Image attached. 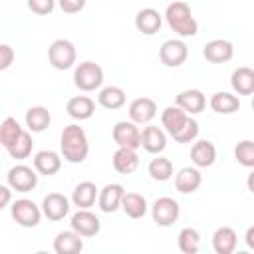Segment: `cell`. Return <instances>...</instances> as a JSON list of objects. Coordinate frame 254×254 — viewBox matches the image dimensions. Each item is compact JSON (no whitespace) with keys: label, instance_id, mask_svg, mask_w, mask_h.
<instances>
[{"label":"cell","instance_id":"26","mask_svg":"<svg viewBox=\"0 0 254 254\" xmlns=\"http://www.w3.org/2000/svg\"><path fill=\"white\" fill-rule=\"evenodd\" d=\"M99 196V189L95 187V183L91 181H81L79 185H75L73 192H71V202L77 206V208H89L95 204Z\"/></svg>","mask_w":254,"mask_h":254},{"label":"cell","instance_id":"3","mask_svg":"<svg viewBox=\"0 0 254 254\" xmlns=\"http://www.w3.org/2000/svg\"><path fill=\"white\" fill-rule=\"evenodd\" d=\"M73 83L79 91H95L103 83V69L95 62H81L73 69Z\"/></svg>","mask_w":254,"mask_h":254},{"label":"cell","instance_id":"41","mask_svg":"<svg viewBox=\"0 0 254 254\" xmlns=\"http://www.w3.org/2000/svg\"><path fill=\"white\" fill-rule=\"evenodd\" d=\"M10 189H12V187H10L8 183L0 187V208H6V206H8V202H10V196H12Z\"/></svg>","mask_w":254,"mask_h":254},{"label":"cell","instance_id":"18","mask_svg":"<svg viewBox=\"0 0 254 254\" xmlns=\"http://www.w3.org/2000/svg\"><path fill=\"white\" fill-rule=\"evenodd\" d=\"M141 147L147 151V153H153V155H159L165 151L167 147V135L161 127L157 125H147L141 133Z\"/></svg>","mask_w":254,"mask_h":254},{"label":"cell","instance_id":"32","mask_svg":"<svg viewBox=\"0 0 254 254\" xmlns=\"http://www.w3.org/2000/svg\"><path fill=\"white\" fill-rule=\"evenodd\" d=\"M147 171H149L151 179H153V181H159V183L169 181V179L173 177V173H175L171 159L161 157V155H159V157H155V159H151V163H149Z\"/></svg>","mask_w":254,"mask_h":254},{"label":"cell","instance_id":"29","mask_svg":"<svg viewBox=\"0 0 254 254\" xmlns=\"http://www.w3.org/2000/svg\"><path fill=\"white\" fill-rule=\"evenodd\" d=\"M52 123V113L44 105H34L26 111V127L32 133H42L50 127Z\"/></svg>","mask_w":254,"mask_h":254},{"label":"cell","instance_id":"17","mask_svg":"<svg viewBox=\"0 0 254 254\" xmlns=\"http://www.w3.org/2000/svg\"><path fill=\"white\" fill-rule=\"evenodd\" d=\"M200 185H202V175H200L198 167H183L175 175V187L183 194H190V192L198 190Z\"/></svg>","mask_w":254,"mask_h":254},{"label":"cell","instance_id":"14","mask_svg":"<svg viewBox=\"0 0 254 254\" xmlns=\"http://www.w3.org/2000/svg\"><path fill=\"white\" fill-rule=\"evenodd\" d=\"M202 56L206 62L210 64H226L232 60L234 56V46L228 42V40H222V38H216V40H210L206 42L204 50H202Z\"/></svg>","mask_w":254,"mask_h":254},{"label":"cell","instance_id":"40","mask_svg":"<svg viewBox=\"0 0 254 254\" xmlns=\"http://www.w3.org/2000/svg\"><path fill=\"white\" fill-rule=\"evenodd\" d=\"M14 58H16L14 50H12L8 44H2V46H0V69H2V71L8 69V67L14 64Z\"/></svg>","mask_w":254,"mask_h":254},{"label":"cell","instance_id":"39","mask_svg":"<svg viewBox=\"0 0 254 254\" xmlns=\"http://www.w3.org/2000/svg\"><path fill=\"white\" fill-rule=\"evenodd\" d=\"M87 0H58V6L65 12V14H77L85 8Z\"/></svg>","mask_w":254,"mask_h":254},{"label":"cell","instance_id":"36","mask_svg":"<svg viewBox=\"0 0 254 254\" xmlns=\"http://www.w3.org/2000/svg\"><path fill=\"white\" fill-rule=\"evenodd\" d=\"M234 159L248 169H254V141L244 139L240 143H236L234 147Z\"/></svg>","mask_w":254,"mask_h":254},{"label":"cell","instance_id":"43","mask_svg":"<svg viewBox=\"0 0 254 254\" xmlns=\"http://www.w3.org/2000/svg\"><path fill=\"white\" fill-rule=\"evenodd\" d=\"M246 187H248V190L254 194V169L250 171V175H248V179H246Z\"/></svg>","mask_w":254,"mask_h":254},{"label":"cell","instance_id":"44","mask_svg":"<svg viewBox=\"0 0 254 254\" xmlns=\"http://www.w3.org/2000/svg\"><path fill=\"white\" fill-rule=\"evenodd\" d=\"M252 109H254V97H252Z\"/></svg>","mask_w":254,"mask_h":254},{"label":"cell","instance_id":"34","mask_svg":"<svg viewBox=\"0 0 254 254\" xmlns=\"http://www.w3.org/2000/svg\"><path fill=\"white\" fill-rule=\"evenodd\" d=\"M24 133V129L20 127V123L14 117H6L0 125V143L4 149L12 147V143H16V139Z\"/></svg>","mask_w":254,"mask_h":254},{"label":"cell","instance_id":"4","mask_svg":"<svg viewBox=\"0 0 254 254\" xmlns=\"http://www.w3.org/2000/svg\"><path fill=\"white\" fill-rule=\"evenodd\" d=\"M75 58H77V52H75V46H73L69 40L58 38V40H54L52 46L48 48V60H50L52 67H56V69H60V71L73 67Z\"/></svg>","mask_w":254,"mask_h":254},{"label":"cell","instance_id":"12","mask_svg":"<svg viewBox=\"0 0 254 254\" xmlns=\"http://www.w3.org/2000/svg\"><path fill=\"white\" fill-rule=\"evenodd\" d=\"M123 194H125V189L119 185V183H109L105 185L101 190H99V196H97V206L101 212H115L121 208V200H123Z\"/></svg>","mask_w":254,"mask_h":254},{"label":"cell","instance_id":"21","mask_svg":"<svg viewBox=\"0 0 254 254\" xmlns=\"http://www.w3.org/2000/svg\"><path fill=\"white\" fill-rule=\"evenodd\" d=\"M65 111L71 119L75 121H85L95 113V101L87 95H75L71 99H67L65 103Z\"/></svg>","mask_w":254,"mask_h":254},{"label":"cell","instance_id":"25","mask_svg":"<svg viewBox=\"0 0 254 254\" xmlns=\"http://www.w3.org/2000/svg\"><path fill=\"white\" fill-rule=\"evenodd\" d=\"M230 85L236 95H254V69L252 67H236L230 75Z\"/></svg>","mask_w":254,"mask_h":254},{"label":"cell","instance_id":"30","mask_svg":"<svg viewBox=\"0 0 254 254\" xmlns=\"http://www.w3.org/2000/svg\"><path fill=\"white\" fill-rule=\"evenodd\" d=\"M121 208L123 212L129 216V218H143L149 210V204H147V198L139 192H125L123 194V200H121Z\"/></svg>","mask_w":254,"mask_h":254},{"label":"cell","instance_id":"5","mask_svg":"<svg viewBox=\"0 0 254 254\" xmlns=\"http://www.w3.org/2000/svg\"><path fill=\"white\" fill-rule=\"evenodd\" d=\"M10 214H12V218H14L16 224H20L24 228H34V226L40 224L44 212H42V208L34 200H30V198H18V200L12 202Z\"/></svg>","mask_w":254,"mask_h":254},{"label":"cell","instance_id":"11","mask_svg":"<svg viewBox=\"0 0 254 254\" xmlns=\"http://www.w3.org/2000/svg\"><path fill=\"white\" fill-rule=\"evenodd\" d=\"M157 115V103L151 97H137L129 103V119L137 125H149Z\"/></svg>","mask_w":254,"mask_h":254},{"label":"cell","instance_id":"31","mask_svg":"<svg viewBox=\"0 0 254 254\" xmlns=\"http://www.w3.org/2000/svg\"><path fill=\"white\" fill-rule=\"evenodd\" d=\"M127 101V95L125 91L119 87V85H107L103 89H99V95H97V103L105 109H121Z\"/></svg>","mask_w":254,"mask_h":254},{"label":"cell","instance_id":"19","mask_svg":"<svg viewBox=\"0 0 254 254\" xmlns=\"http://www.w3.org/2000/svg\"><path fill=\"white\" fill-rule=\"evenodd\" d=\"M190 161L194 167L198 169H206V167H212L214 161H216V147L214 143L206 141V139H200L192 145L190 149Z\"/></svg>","mask_w":254,"mask_h":254},{"label":"cell","instance_id":"22","mask_svg":"<svg viewBox=\"0 0 254 254\" xmlns=\"http://www.w3.org/2000/svg\"><path fill=\"white\" fill-rule=\"evenodd\" d=\"M34 169H36L40 175H44V177L56 175V173L62 169V157H60V153L50 151V149L38 151V153L34 155Z\"/></svg>","mask_w":254,"mask_h":254},{"label":"cell","instance_id":"24","mask_svg":"<svg viewBox=\"0 0 254 254\" xmlns=\"http://www.w3.org/2000/svg\"><path fill=\"white\" fill-rule=\"evenodd\" d=\"M175 103L181 109H185L189 115H194V113H200L206 107V97H204V93L200 89H183L177 95Z\"/></svg>","mask_w":254,"mask_h":254},{"label":"cell","instance_id":"28","mask_svg":"<svg viewBox=\"0 0 254 254\" xmlns=\"http://www.w3.org/2000/svg\"><path fill=\"white\" fill-rule=\"evenodd\" d=\"M208 105H210V109H212L214 113L230 115V113H236V111L240 109V99H238V95H234V93L216 91V93H212Z\"/></svg>","mask_w":254,"mask_h":254},{"label":"cell","instance_id":"9","mask_svg":"<svg viewBox=\"0 0 254 254\" xmlns=\"http://www.w3.org/2000/svg\"><path fill=\"white\" fill-rule=\"evenodd\" d=\"M187 58H189V48L179 38L163 42V46L159 50V60L167 67H179V65H183L187 62Z\"/></svg>","mask_w":254,"mask_h":254},{"label":"cell","instance_id":"42","mask_svg":"<svg viewBox=\"0 0 254 254\" xmlns=\"http://www.w3.org/2000/svg\"><path fill=\"white\" fill-rule=\"evenodd\" d=\"M244 240H246V246H248L250 250H254V226H250V228L246 230Z\"/></svg>","mask_w":254,"mask_h":254},{"label":"cell","instance_id":"23","mask_svg":"<svg viewBox=\"0 0 254 254\" xmlns=\"http://www.w3.org/2000/svg\"><path fill=\"white\" fill-rule=\"evenodd\" d=\"M83 236L77 234L73 228L71 230H64L58 232V236L54 238V250L58 254H77L83 250Z\"/></svg>","mask_w":254,"mask_h":254},{"label":"cell","instance_id":"16","mask_svg":"<svg viewBox=\"0 0 254 254\" xmlns=\"http://www.w3.org/2000/svg\"><path fill=\"white\" fill-rule=\"evenodd\" d=\"M163 26V16L155 8H141L135 16V28L145 36H155Z\"/></svg>","mask_w":254,"mask_h":254},{"label":"cell","instance_id":"35","mask_svg":"<svg viewBox=\"0 0 254 254\" xmlns=\"http://www.w3.org/2000/svg\"><path fill=\"white\" fill-rule=\"evenodd\" d=\"M30 133H32V131H24V133L16 139V143H12V147L6 149L12 159L22 161V159H28V157H30L32 147H34V141H32V135H30Z\"/></svg>","mask_w":254,"mask_h":254},{"label":"cell","instance_id":"15","mask_svg":"<svg viewBox=\"0 0 254 254\" xmlns=\"http://www.w3.org/2000/svg\"><path fill=\"white\" fill-rule=\"evenodd\" d=\"M189 117H190V115L175 103V105H169V107L163 109V113H161V123H163V127H165V131H167L171 137H175V135L187 125Z\"/></svg>","mask_w":254,"mask_h":254},{"label":"cell","instance_id":"8","mask_svg":"<svg viewBox=\"0 0 254 254\" xmlns=\"http://www.w3.org/2000/svg\"><path fill=\"white\" fill-rule=\"evenodd\" d=\"M141 129L135 121H117L113 125L111 137L117 143V147H127V149H139L141 147Z\"/></svg>","mask_w":254,"mask_h":254},{"label":"cell","instance_id":"7","mask_svg":"<svg viewBox=\"0 0 254 254\" xmlns=\"http://www.w3.org/2000/svg\"><path fill=\"white\" fill-rule=\"evenodd\" d=\"M179 214H181V206H179V202H177L175 198H171V196H159V198L153 202V206H151L153 222H155L157 226H163V228L175 224L177 218H179Z\"/></svg>","mask_w":254,"mask_h":254},{"label":"cell","instance_id":"20","mask_svg":"<svg viewBox=\"0 0 254 254\" xmlns=\"http://www.w3.org/2000/svg\"><path fill=\"white\" fill-rule=\"evenodd\" d=\"M113 169L119 175H131L139 169V155L135 149H127V147H117V151L113 153Z\"/></svg>","mask_w":254,"mask_h":254},{"label":"cell","instance_id":"13","mask_svg":"<svg viewBox=\"0 0 254 254\" xmlns=\"http://www.w3.org/2000/svg\"><path fill=\"white\" fill-rule=\"evenodd\" d=\"M42 212L48 220H62L69 212V198L62 192H50L42 200Z\"/></svg>","mask_w":254,"mask_h":254},{"label":"cell","instance_id":"33","mask_svg":"<svg viewBox=\"0 0 254 254\" xmlns=\"http://www.w3.org/2000/svg\"><path fill=\"white\" fill-rule=\"evenodd\" d=\"M177 242H179V250L185 252V254H196L198 248H200V234L196 228H190V226H185L179 236H177Z\"/></svg>","mask_w":254,"mask_h":254},{"label":"cell","instance_id":"37","mask_svg":"<svg viewBox=\"0 0 254 254\" xmlns=\"http://www.w3.org/2000/svg\"><path fill=\"white\" fill-rule=\"evenodd\" d=\"M196 137H198V123H196V119L189 117L187 125H185L173 139H175L177 143H192Z\"/></svg>","mask_w":254,"mask_h":254},{"label":"cell","instance_id":"2","mask_svg":"<svg viewBox=\"0 0 254 254\" xmlns=\"http://www.w3.org/2000/svg\"><path fill=\"white\" fill-rule=\"evenodd\" d=\"M165 20L169 24V28L181 36V38H192L198 34V22L194 20L190 6L187 2H171L165 10Z\"/></svg>","mask_w":254,"mask_h":254},{"label":"cell","instance_id":"38","mask_svg":"<svg viewBox=\"0 0 254 254\" xmlns=\"http://www.w3.org/2000/svg\"><path fill=\"white\" fill-rule=\"evenodd\" d=\"M58 0H28V8L38 16H48L54 12Z\"/></svg>","mask_w":254,"mask_h":254},{"label":"cell","instance_id":"27","mask_svg":"<svg viewBox=\"0 0 254 254\" xmlns=\"http://www.w3.org/2000/svg\"><path fill=\"white\" fill-rule=\"evenodd\" d=\"M238 244V236L234 232V228L230 226H220L214 230L212 234V248L216 254H232L236 250Z\"/></svg>","mask_w":254,"mask_h":254},{"label":"cell","instance_id":"6","mask_svg":"<svg viewBox=\"0 0 254 254\" xmlns=\"http://www.w3.org/2000/svg\"><path fill=\"white\" fill-rule=\"evenodd\" d=\"M38 171L28 167V165H16L8 171L6 175V183L12 187V190L16 192H30L36 189L38 185Z\"/></svg>","mask_w":254,"mask_h":254},{"label":"cell","instance_id":"1","mask_svg":"<svg viewBox=\"0 0 254 254\" xmlns=\"http://www.w3.org/2000/svg\"><path fill=\"white\" fill-rule=\"evenodd\" d=\"M60 149H62V157L67 163H83L89 155V141L83 127H79L77 123L64 127L60 135Z\"/></svg>","mask_w":254,"mask_h":254},{"label":"cell","instance_id":"10","mask_svg":"<svg viewBox=\"0 0 254 254\" xmlns=\"http://www.w3.org/2000/svg\"><path fill=\"white\" fill-rule=\"evenodd\" d=\"M69 224H71V228H73L77 234H81L83 238L95 236V234H99V230H101V220H99L93 212H89V208H79L75 214H71Z\"/></svg>","mask_w":254,"mask_h":254}]
</instances>
